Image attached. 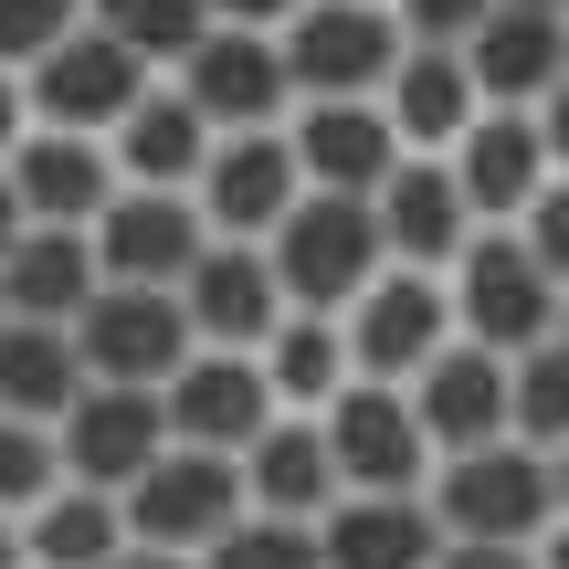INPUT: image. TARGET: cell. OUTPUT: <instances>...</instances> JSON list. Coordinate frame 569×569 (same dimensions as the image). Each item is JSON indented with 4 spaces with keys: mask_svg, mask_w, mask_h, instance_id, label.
Masks as SVG:
<instances>
[{
    "mask_svg": "<svg viewBox=\"0 0 569 569\" xmlns=\"http://www.w3.org/2000/svg\"><path fill=\"white\" fill-rule=\"evenodd\" d=\"M201 569H327V549H317V528H296V517H243Z\"/></svg>",
    "mask_w": 569,
    "mask_h": 569,
    "instance_id": "33",
    "label": "cell"
},
{
    "mask_svg": "<svg viewBox=\"0 0 569 569\" xmlns=\"http://www.w3.org/2000/svg\"><path fill=\"white\" fill-rule=\"evenodd\" d=\"M390 127H401L411 159H453V148L475 138V117H486V96H475V63L453 53V42H411L401 74L380 84Z\"/></svg>",
    "mask_w": 569,
    "mask_h": 569,
    "instance_id": "22",
    "label": "cell"
},
{
    "mask_svg": "<svg viewBox=\"0 0 569 569\" xmlns=\"http://www.w3.org/2000/svg\"><path fill=\"white\" fill-rule=\"evenodd\" d=\"M538 569H569V517H559L549 538H538Z\"/></svg>",
    "mask_w": 569,
    "mask_h": 569,
    "instance_id": "43",
    "label": "cell"
},
{
    "mask_svg": "<svg viewBox=\"0 0 569 569\" xmlns=\"http://www.w3.org/2000/svg\"><path fill=\"white\" fill-rule=\"evenodd\" d=\"M549 486H559V517H569V453H549Z\"/></svg>",
    "mask_w": 569,
    "mask_h": 569,
    "instance_id": "45",
    "label": "cell"
},
{
    "mask_svg": "<svg viewBox=\"0 0 569 569\" xmlns=\"http://www.w3.org/2000/svg\"><path fill=\"white\" fill-rule=\"evenodd\" d=\"M264 380L284 411H327L348 380H359V359H348V317H284L274 348H264Z\"/></svg>",
    "mask_w": 569,
    "mask_h": 569,
    "instance_id": "29",
    "label": "cell"
},
{
    "mask_svg": "<svg viewBox=\"0 0 569 569\" xmlns=\"http://www.w3.org/2000/svg\"><path fill=\"white\" fill-rule=\"evenodd\" d=\"M180 306H190V338H201V348H243V359H264L274 327L296 317V306H284V284H274V253H264V243H211L201 264H190Z\"/></svg>",
    "mask_w": 569,
    "mask_h": 569,
    "instance_id": "17",
    "label": "cell"
},
{
    "mask_svg": "<svg viewBox=\"0 0 569 569\" xmlns=\"http://www.w3.org/2000/svg\"><path fill=\"white\" fill-rule=\"evenodd\" d=\"M559 21H569V11H559Z\"/></svg>",
    "mask_w": 569,
    "mask_h": 569,
    "instance_id": "49",
    "label": "cell"
},
{
    "mask_svg": "<svg viewBox=\"0 0 569 569\" xmlns=\"http://www.w3.org/2000/svg\"><path fill=\"white\" fill-rule=\"evenodd\" d=\"M21 84H32V127H63V138H117L148 106V63L117 32H96V21H74Z\"/></svg>",
    "mask_w": 569,
    "mask_h": 569,
    "instance_id": "7",
    "label": "cell"
},
{
    "mask_svg": "<svg viewBox=\"0 0 569 569\" xmlns=\"http://www.w3.org/2000/svg\"><path fill=\"white\" fill-rule=\"evenodd\" d=\"M528 117H538V138H549V169H559V180H569V74L549 84V96H538L528 106Z\"/></svg>",
    "mask_w": 569,
    "mask_h": 569,
    "instance_id": "38",
    "label": "cell"
},
{
    "mask_svg": "<svg viewBox=\"0 0 569 569\" xmlns=\"http://www.w3.org/2000/svg\"><path fill=\"white\" fill-rule=\"evenodd\" d=\"M74 348H84V380L169 390L201 338H190V306L180 296H159V284H106V296L74 317Z\"/></svg>",
    "mask_w": 569,
    "mask_h": 569,
    "instance_id": "8",
    "label": "cell"
},
{
    "mask_svg": "<svg viewBox=\"0 0 569 569\" xmlns=\"http://www.w3.org/2000/svg\"><path fill=\"white\" fill-rule=\"evenodd\" d=\"M369 211H380L390 264H411V274H453V253L486 232V222L465 211V190H453V159H401Z\"/></svg>",
    "mask_w": 569,
    "mask_h": 569,
    "instance_id": "20",
    "label": "cell"
},
{
    "mask_svg": "<svg viewBox=\"0 0 569 569\" xmlns=\"http://www.w3.org/2000/svg\"><path fill=\"white\" fill-rule=\"evenodd\" d=\"M0 327H11V306H0Z\"/></svg>",
    "mask_w": 569,
    "mask_h": 569,
    "instance_id": "48",
    "label": "cell"
},
{
    "mask_svg": "<svg viewBox=\"0 0 569 569\" xmlns=\"http://www.w3.org/2000/svg\"><path fill=\"white\" fill-rule=\"evenodd\" d=\"M117 569H201V559H180V549H127Z\"/></svg>",
    "mask_w": 569,
    "mask_h": 569,
    "instance_id": "42",
    "label": "cell"
},
{
    "mask_svg": "<svg viewBox=\"0 0 569 569\" xmlns=\"http://www.w3.org/2000/svg\"><path fill=\"white\" fill-rule=\"evenodd\" d=\"M53 443H63V475H74V486H106V496H127V486H138V475L169 453V401H159V390L84 380V401L53 422Z\"/></svg>",
    "mask_w": 569,
    "mask_h": 569,
    "instance_id": "12",
    "label": "cell"
},
{
    "mask_svg": "<svg viewBox=\"0 0 569 569\" xmlns=\"http://www.w3.org/2000/svg\"><path fill=\"white\" fill-rule=\"evenodd\" d=\"M422 496H432V517H443V538H496V549H538V538L559 528V486H549V453H528V443L443 453Z\"/></svg>",
    "mask_w": 569,
    "mask_h": 569,
    "instance_id": "3",
    "label": "cell"
},
{
    "mask_svg": "<svg viewBox=\"0 0 569 569\" xmlns=\"http://www.w3.org/2000/svg\"><path fill=\"white\" fill-rule=\"evenodd\" d=\"M411 411H422L432 453H486V443H517V359L453 338L443 359L411 380Z\"/></svg>",
    "mask_w": 569,
    "mask_h": 569,
    "instance_id": "14",
    "label": "cell"
},
{
    "mask_svg": "<svg viewBox=\"0 0 569 569\" xmlns=\"http://www.w3.org/2000/svg\"><path fill=\"white\" fill-rule=\"evenodd\" d=\"M432 569H538V549H496V538H443Z\"/></svg>",
    "mask_w": 569,
    "mask_h": 569,
    "instance_id": "37",
    "label": "cell"
},
{
    "mask_svg": "<svg viewBox=\"0 0 569 569\" xmlns=\"http://www.w3.org/2000/svg\"><path fill=\"white\" fill-rule=\"evenodd\" d=\"M159 401H169V443H190V453H232V465H243V453L284 422L264 359H243V348H190V369L159 390Z\"/></svg>",
    "mask_w": 569,
    "mask_h": 569,
    "instance_id": "10",
    "label": "cell"
},
{
    "mask_svg": "<svg viewBox=\"0 0 569 569\" xmlns=\"http://www.w3.org/2000/svg\"><path fill=\"white\" fill-rule=\"evenodd\" d=\"M284 74H296V106H348V96H380L401 74L411 32L390 0H306L296 21L274 32Z\"/></svg>",
    "mask_w": 569,
    "mask_h": 569,
    "instance_id": "2",
    "label": "cell"
},
{
    "mask_svg": "<svg viewBox=\"0 0 569 569\" xmlns=\"http://www.w3.org/2000/svg\"><path fill=\"white\" fill-rule=\"evenodd\" d=\"M11 190H21V222L32 232H96L106 201L127 190L117 148L106 138H63V127H32L11 148Z\"/></svg>",
    "mask_w": 569,
    "mask_h": 569,
    "instance_id": "16",
    "label": "cell"
},
{
    "mask_svg": "<svg viewBox=\"0 0 569 569\" xmlns=\"http://www.w3.org/2000/svg\"><path fill=\"white\" fill-rule=\"evenodd\" d=\"M106 148H117L127 190H201V169H211V148H222V138H211V117L180 96V84H169V96L148 84V106H138Z\"/></svg>",
    "mask_w": 569,
    "mask_h": 569,
    "instance_id": "26",
    "label": "cell"
},
{
    "mask_svg": "<svg viewBox=\"0 0 569 569\" xmlns=\"http://www.w3.org/2000/svg\"><path fill=\"white\" fill-rule=\"evenodd\" d=\"M253 517V486H243V465L232 453H190V443H169L159 465L127 486V538L138 549H180V559H211L232 528Z\"/></svg>",
    "mask_w": 569,
    "mask_h": 569,
    "instance_id": "5",
    "label": "cell"
},
{
    "mask_svg": "<svg viewBox=\"0 0 569 569\" xmlns=\"http://www.w3.org/2000/svg\"><path fill=\"white\" fill-rule=\"evenodd\" d=\"M517 232H528V253L549 264V284L569 296V180H549V190H538V201H528V222H517Z\"/></svg>",
    "mask_w": 569,
    "mask_h": 569,
    "instance_id": "35",
    "label": "cell"
},
{
    "mask_svg": "<svg viewBox=\"0 0 569 569\" xmlns=\"http://www.w3.org/2000/svg\"><path fill=\"white\" fill-rule=\"evenodd\" d=\"M317 422H327V453H338L348 496H422L432 465H443L422 411H411V390H390V380H348Z\"/></svg>",
    "mask_w": 569,
    "mask_h": 569,
    "instance_id": "6",
    "label": "cell"
},
{
    "mask_svg": "<svg viewBox=\"0 0 569 569\" xmlns=\"http://www.w3.org/2000/svg\"><path fill=\"white\" fill-rule=\"evenodd\" d=\"M53 486H63V443H53V422H11V411H0V517H32Z\"/></svg>",
    "mask_w": 569,
    "mask_h": 569,
    "instance_id": "32",
    "label": "cell"
},
{
    "mask_svg": "<svg viewBox=\"0 0 569 569\" xmlns=\"http://www.w3.org/2000/svg\"><path fill=\"white\" fill-rule=\"evenodd\" d=\"M264 253H274V284H284V306H296V317H348V306L390 274L380 211L348 201V190H306Z\"/></svg>",
    "mask_w": 569,
    "mask_h": 569,
    "instance_id": "1",
    "label": "cell"
},
{
    "mask_svg": "<svg viewBox=\"0 0 569 569\" xmlns=\"http://www.w3.org/2000/svg\"><path fill=\"white\" fill-rule=\"evenodd\" d=\"M127 549H138V538H127V496L74 486V475L21 517V559H32V569H117Z\"/></svg>",
    "mask_w": 569,
    "mask_h": 569,
    "instance_id": "27",
    "label": "cell"
},
{
    "mask_svg": "<svg viewBox=\"0 0 569 569\" xmlns=\"http://www.w3.org/2000/svg\"><path fill=\"white\" fill-rule=\"evenodd\" d=\"M443 284H453V327L475 348H496V359H528V348L559 338V284L528 253V232H475Z\"/></svg>",
    "mask_w": 569,
    "mask_h": 569,
    "instance_id": "4",
    "label": "cell"
},
{
    "mask_svg": "<svg viewBox=\"0 0 569 569\" xmlns=\"http://www.w3.org/2000/svg\"><path fill=\"white\" fill-rule=\"evenodd\" d=\"M327 569H432L443 559V517L432 496H338L317 517Z\"/></svg>",
    "mask_w": 569,
    "mask_h": 569,
    "instance_id": "23",
    "label": "cell"
},
{
    "mask_svg": "<svg viewBox=\"0 0 569 569\" xmlns=\"http://www.w3.org/2000/svg\"><path fill=\"white\" fill-rule=\"evenodd\" d=\"M106 296V264H96V232H21L0 253V306L11 317H42V327H74L84 306Z\"/></svg>",
    "mask_w": 569,
    "mask_h": 569,
    "instance_id": "25",
    "label": "cell"
},
{
    "mask_svg": "<svg viewBox=\"0 0 569 569\" xmlns=\"http://www.w3.org/2000/svg\"><path fill=\"white\" fill-rule=\"evenodd\" d=\"M74 21H84V0H0V63H11V74H32V63L53 53Z\"/></svg>",
    "mask_w": 569,
    "mask_h": 569,
    "instance_id": "34",
    "label": "cell"
},
{
    "mask_svg": "<svg viewBox=\"0 0 569 569\" xmlns=\"http://www.w3.org/2000/svg\"><path fill=\"white\" fill-rule=\"evenodd\" d=\"M538 11H569V0H538Z\"/></svg>",
    "mask_w": 569,
    "mask_h": 569,
    "instance_id": "47",
    "label": "cell"
},
{
    "mask_svg": "<svg viewBox=\"0 0 569 569\" xmlns=\"http://www.w3.org/2000/svg\"><path fill=\"white\" fill-rule=\"evenodd\" d=\"M180 96L211 117V138H253V127H284V117H296V74H284L274 32H232V21L180 63Z\"/></svg>",
    "mask_w": 569,
    "mask_h": 569,
    "instance_id": "15",
    "label": "cell"
},
{
    "mask_svg": "<svg viewBox=\"0 0 569 569\" xmlns=\"http://www.w3.org/2000/svg\"><path fill=\"white\" fill-rule=\"evenodd\" d=\"M21 138H32V84H21L11 63H0V159H11Z\"/></svg>",
    "mask_w": 569,
    "mask_h": 569,
    "instance_id": "39",
    "label": "cell"
},
{
    "mask_svg": "<svg viewBox=\"0 0 569 569\" xmlns=\"http://www.w3.org/2000/svg\"><path fill=\"white\" fill-rule=\"evenodd\" d=\"M549 180H559V169H549V138H538L528 106H486L475 138L453 148V190H465V211H475L486 232L528 222V201H538Z\"/></svg>",
    "mask_w": 569,
    "mask_h": 569,
    "instance_id": "19",
    "label": "cell"
},
{
    "mask_svg": "<svg viewBox=\"0 0 569 569\" xmlns=\"http://www.w3.org/2000/svg\"><path fill=\"white\" fill-rule=\"evenodd\" d=\"M211 253V222L190 190H117L96 222V264L106 284H159V296H180L190 264Z\"/></svg>",
    "mask_w": 569,
    "mask_h": 569,
    "instance_id": "13",
    "label": "cell"
},
{
    "mask_svg": "<svg viewBox=\"0 0 569 569\" xmlns=\"http://www.w3.org/2000/svg\"><path fill=\"white\" fill-rule=\"evenodd\" d=\"M0 569H32L21 559V517H0Z\"/></svg>",
    "mask_w": 569,
    "mask_h": 569,
    "instance_id": "44",
    "label": "cell"
},
{
    "mask_svg": "<svg viewBox=\"0 0 569 569\" xmlns=\"http://www.w3.org/2000/svg\"><path fill=\"white\" fill-rule=\"evenodd\" d=\"M517 443L528 453H569V338L517 359Z\"/></svg>",
    "mask_w": 569,
    "mask_h": 569,
    "instance_id": "31",
    "label": "cell"
},
{
    "mask_svg": "<svg viewBox=\"0 0 569 569\" xmlns=\"http://www.w3.org/2000/svg\"><path fill=\"white\" fill-rule=\"evenodd\" d=\"M211 11H222L232 32H284V21H296L306 0H211Z\"/></svg>",
    "mask_w": 569,
    "mask_h": 569,
    "instance_id": "40",
    "label": "cell"
},
{
    "mask_svg": "<svg viewBox=\"0 0 569 569\" xmlns=\"http://www.w3.org/2000/svg\"><path fill=\"white\" fill-rule=\"evenodd\" d=\"M21 232H32V222H21V190H11V159H0V253H11Z\"/></svg>",
    "mask_w": 569,
    "mask_h": 569,
    "instance_id": "41",
    "label": "cell"
},
{
    "mask_svg": "<svg viewBox=\"0 0 569 569\" xmlns=\"http://www.w3.org/2000/svg\"><path fill=\"white\" fill-rule=\"evenodd\" d=\"M243 486H253V517H296V528H317L327 507H338V453H327V422L317 411H284L264 443L243 453Z\"/></svg>",
    "mask_w": 569,
    "mask_h": 569,
    "instance_id": "24",
    "label": "cell"
},
{
    "mask_svg": "<svg viewBox=\"0 0 569 569\" xmlns=\"http://www.w3.org/2000/svg\"><path fill=\"white\" fill-rule=\"evenodd\" d=\"M453 53L475 63V96L486 106H538L569 74V21L538 11V0H496V11L475 21V42H453Z\"/></svg>",
    "mask_w": 569,
    "mask_h": 569,
    "instance_id": "21",
    "label": "cell"
},
{
    "mask_svg": "<svg viewBox=\"0 0 569 569\" xmlns=\"http://www.w3.org/2000/svg\"><path fill=\"white\" fill-rule=\"evenodd\" d=\"M453 338H465V327H453V284L411 274V264H390L359 306H348V359H359V380H390V390H411Z\"/></svg>",
    "mask_w": 569,
    "mask_h": 569,
    "instance_id": "9",
    "label": "cell"
},
{
    "mask_svg": "<svg viewBox=\"0 0 569 569\" xmlns=\"http://www.w3.org/2000/svg\"><path fill=\"white\" fill-rule=\"evenodd\" d=\"M84 21H96V32H117L138 63H190L211 32H222V11H211V0H84Z\"/></svg>",
    "mask_w": 569,
    "mask_h": 569,
    "instance_id": "30",
    "label": "cell"
},
{
    "mask_svg": "<svg viewBox=\"0 0 569 569\" xmlns=\"http://www.w3.org/2000/svg\"><path fill=\"white\" fill-rule=\"evenodd\" d=\"M190 201H201L211 243H274V232H284V211L306 201V159H296V138H284V127H253V138H222Z\"/></svg>",
    "mask_w": 569,
    "mask_h": 569,
    "instance_id": "11",
    "label": "cell"
},
{
    "mask_svg": "<svg viewBox=\"0 0 569 569\" xmlns=\"http://www.w3.org/2000/svg\"><path fill=\"white\" fill-rule=\"evenodd\" d=\"M559 338H569V296H559Z\"/></svg>",
    "mask_w": 569,
    "mask_h": 569,
    "instance_id": "46",
    "label": "cell"
},
{
    "mask_svg": "<svg viewBox=\"0 0 569 569\" xmlns=\"http://www.w3.org/2000/svg\"><path fill=\"white\" fill-rule=\"evenodd\" d=\"M390 11H401L411 42H475V21H486L496 0H390Z\"/></svg>",
    "mask_w": 569,
    "mask_h": 569,
    "instance_id": "36",
    "label": "cell"
},
{
    "mask_svg": "<svg viewBox=\"0 0 569 569\" xmlns=\"http://www.w3.org/2000/svg\"><path fill=\"white\" fill-rule=\"evenodd\" d=\"M74 401H84V348H74V327L11 317V327H0V411H11V422H63Z\"/></svg>",
    "mask_w": 569,
    "mask_h": 569,
    "instance_id": "28",
    "label": "cell"
},
{
    "mask_svg": "<svg viewBox=\"0 0 569 569\" xmlns=\"http://www.w3.org/2000/svg\"><path fill=\"white\" fill-rule=\"evenodd\" d=\"M284 138H296V159H306V190H348V201H380V180L411 159L380 96H348V106H296V117H284Z\"/></svg>",
    "mask_w": 569,
    "mask_h": 569,
    "instance_id": "18",
    "label": "cell"
}]
</instances>
